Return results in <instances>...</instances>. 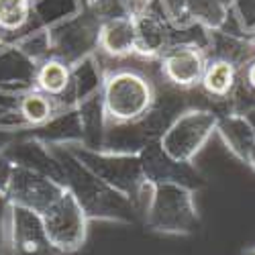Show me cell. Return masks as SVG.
Returning a JSON list of instances; mask_svg holds the SVG:
<instances>
[{"instance_id": "obj_1", "label": "cell", "mask_w": 255, "mask_h": 255, "mask_svg": "<svg viewBox=\"0 0 255 255\" xmlns=\"http://www.w3.org/2000/svg\"><path fill=\"white\" fill-rule=\"evenodd\" d=\"M55 157L63 172V186L74 194L82 210L86 212L88 221H111L123 225L135 223L139 215L135 204L119 190L94 176L86 165L72 155L68 147L55 149Z\"/></svg>"}, {"instance_id": "obj_2", "label": "cell", "mask_w": 255, "mask_h": 255, "mask_svg": "<svg viewBox=\"0 0 255 255\" xmlns=\"http://www.w3.org/2000/svg\"><path fill=\"white\" fill-rule=\"evenodd\" d=\"M155 86L149 76L135 68H119L104 74L102 80V109L106 127L127 125L143 119L155 102Z\"/></svg>"}, {"instance_id": "obj_3", "label": "cell", "mask_w": 255, "mask_h": 255, "mask_svg": "<svg viewBox=\"0 0 255 255\" xmlns=\"http://www.w3.org/2000/svg\"><path fill=\"white\" fill-rule=\"evenodd\" d=\"M143 217L147 229L159 235H192L200 227L194 190L182 184H153Z\"/></svg>"}, {"instance_id": "obj_4", "label": "cell", "mask_w": 255, "mask_h": 255, "mask_svg": "<svg viewBox=\"0 0 255 255\" xmlns=\"http://www.w3.org/2000/svg\"><path fill=\"white\" fill-rule=\"evenodd\" d=\"M68 149L94 176H98L111 188L125 194L137 208V200L147 184L137 153H115V151H104V149H88L84 145H72Z\"/></svg>"}, {"instance_id": "obj_5", "label": "cell", "mask_w": 255, "mask_h": 255, "mask_svg": "<svg viewBox=\"0 0 255 255\" xmlns=\"http://www.w3.org/2000/svg\"><path fill=\"white\" fill-rule=\"evenodd\" d=\"M217 123L219 115L210 109L182 111L159 137V145L169 157L192 163L212 133H217Z\"/></svg>"}, {"instance_id": "obj_6", "label": "cell", "mask_w": 255, "mask_h": 255, "mask_svg": "<svg viewBox=\"0 0 255 255\" xmlns=\"http://www.w3.org/2000/svg\"><path fill=\"white\" fill-rule=\"evenodd\" d=\"M41 219H43V227L51 245L61 255L74 253L86 243L88 217L68 190L45 212H41Z\"/></svg>"}, {"instance_id": "obj_7", "label": "cell", "mask_w": 255, "mask_h": 255, "mask_svg": "<svg viewBox=\"0 0 255 255\" xmlns=\"http://www.w3.org/2000/svg\"><path fill=\"white\" fill-rule=\"evenodd\" d=\"M6 249L10 255H61L51 245L39 212L10 202L6 212Z\"/></svg>"}, {"instance_id": "obj_8", "label": "cell", "mask_w": 255, "mask_h": 255, "mask_svg": "<svg viewBox=\"0 0 255 255\" xmlns=\"http://www.w3.org/2000/svg\"><path fill=\"white\" fill-rule=\"evenodd\" d=\"M63 192H66V186L61 182L41 174V172H35L31 167L14 163V172H12L8 192H6V200L10 204L31 208L41 215V212H45Z\"/></svg>"}, {"instance_id": "obj_9", "label": "cell", "mask_w": 255, "mask_h": 255, "mask_svg": "<svg viewBox=\"0 0 255 255\" xmlns=\"http://www.w3.org/2000/svg\"><path fill=\"white\" fill-rule=\"evenodd\" d=\"M206 61L204 47L196 43H172L159 57V70L172 88L192 90L200 86Z\"/></svg>"}, {"instance_id": "obj_10", "label": "cell", "mask_w": 255, "mask_h": 255, "mask_svg": "<svg viewBox=\"0 0 255 255\" xmlns=\"http://www.w3.org/2000/svg\"><path fill=\"white\" fill-rule=\"evenodd\" d=\"M141 169L147 182L151 184H182L190 190L200 188L204 182L200 174L192 167V163H184L169 157L157 141L147 143L139 151Z\"/></svg>"}, {"instance_id": "obj_11", "label": "cell", "mask_w": 255, "mask_h": 255, "mask_svg": "<svg viewBox=\"0 0 255 255\" xmlns=\"http://www.w3.org/2000/svg\"><path fill=\"white\" fill-rule=\"evenodd\" d=\"M135 18V53L141 57H161V53L172 43L169 23L161 12L151 10V6H143L133 12Z\"/></svg>"}, {"instance_id": "obj_12", "label": "cell", "mask_w": 255, "mask_h": 255, "mask_svg": "<svg viewBox=\"0 0 255 255\" xmlns=\"http://www.w3.org/2000/svg\"><path fill=\"white\" fill-rule=\"evenodd\" d=\"M96 49L113 59L135 55V18L133 14H121L100 20Z\"/></svg>"}, {"instance_id": "obj_13", "label": "cell", "mask_w": 255, "mask_h": 255, "mask_svg": "<svg viewBox=\"0 0 255 255\" xmlns=\"http://www.w3.org/2000/svg\"><path fill=\"white\" fill-rule=\"evenodd\" d=\"M33 82V88L61 100L72 86V66L59 57H45L37 63Z\"/></svg>"}, {"instance_id": "obj_14", "label": "cell", "mask_w": 255, "mask_h": 255, "mask_svg": "<svg viewBox=\"0 0 255 255\" xmlns=\"http://www.w3.org/2000/svg\"><path fill=\"white\" fill-rule=\"evenodd\" d=\"M239 80V68H235L231 61L208 57L206 68L200 80V88L212 100H227Z\"/></svg>"}, {"instance_id": "obj_15", "label": "cell", "mask_w": 255, "mask_h": 255, "mask_svg": "<svg viewBox=\"0 0 255 255\" xmlns=\"http://www.w3.org/2000/svg\"><path fill=\"white\" fill-rule=\"evenodd\" d=\"M217 133L225 141L227 149L235 157H239L241 161H245L249 149L255 145V133L251 129V125L247 123V119L243 115H237V113H229L225 117H219Z\"/></svg>"}, {"instance_id": "obj_16", "label": "cell", "mask_w": 255, "mask_h": 255, "mask_svg": "<svg viewBox=\"0 0 255 255\" xmlns=\"http://www.w3.org/2000/svg\"><path fill=\"white\" fill-rule=\"evenodd\" d=\"M61 111V106L57 102V98L41 92L37 88L27 90L16 102V113L27 125L31 127H43L45 123H49L57 113Z\"/></svg>"}, {"instance_id": "obj_17", "label": "cell", "mask_w": 255, "mask_h": 255, "mask_svg": "<svg viewBox=\"0 0 255 255\" xmlns=\"http://www.w3.org/2000/svg\"><path fill=\"white\" fill-rule=\"evenodd\" d=\"M229 0H186V14L190 25L221 31L229 20Z\"/></svg>"}, {"instance_id": "obj_18", "label": "cell", "mask_w": 255, "mask_h": 255, "mask_svg": "<svg viewBox=\"0 0 255 255\" xmlns=\"http://www.w3.org/2000/svg\"><path fill=\"white\" fill-rule=\"evenodd\" d=\"M33 14V0H0V31L23 29Z\"/></svg>"}, {"instance_id": "obj_19", "label": "cell", "mask_w": 255, "mask_h": 255, "mask_svg": "<svg viewBox=\"0 0 255 255\" xmlns=\"http://www.w3.org/2000/svg\"><path fill=\"white\" fill-rule=\"evenodd\" d=\"M161 6V14L169 23V27H190V20L186 14V0H155Z\"/></svg>"}, {"instance_id": "obj_20", "label": "cell", "mask_w": 255, "mask_h": 255, "mask_svg": "<svg viewBox=\"0 0 255 255\" xmlns=\"http://www.w3.org/2000/svg\"><path fill=\"white\" fill-rule=\"evenodd\" d=\"M231 4L235 6L237 20L247 37L255 35V0H231Z\"/></svg>"}, {"instance_id": "obj_21", "label": "cell", "mask_w": 255, "mask_h": 255, "mask_svg": "<svg viewBox=\"0 0 255 255\" xmlns=\"http://www.w3.org/2000/svg\"><path fill=\"white\" fill-rule=\"evenodd\" d=\"M12 172H14V161L8 159L4 153H0V196H6L10 180H12Z\"/></svg>"}, {"instance_id": "obj_22", "label": "cell", "mask_w": 255, "mask_h": 255, "mask_svg": "<svg viewBox=\"0 0 255 255\" xmlns=\"http://www.w3.org/2000/svg\"><path fill=\"white\" fill-rule=\"evenodd\" d=\"M239 78L243 80V84L251 92H255V57L251 61H247L245 66L239 70Z\"/></svg>"}, {"instance_id": "obj_23", "label": "cell", "mask_w": 255, "mask_h": 255, "mask_svg": "<svg viewBox=\"0 0 255 255\" xmlns=\"http://www.w3.org/2000/svg\"><path fill=\"white\" fill-rule=\"evenodd\" d=\"M6 196H0V255H2L4 247H6V215H4V208H2V202H4ZM8 212V208H6Z\"/></svg>"}, {"instance_id": "obj_24", "label": "cell", "mask_w": 255, "mask_h": 255, "mask_svg": "<svg viewBox=\"0 0 255 255\" xmlns=\"http://www.w3.org/2000/svg\"><path fill=\"white\" fill-rule=\"evenodd\" d=\"M153 2H155V0H129V4H131V8H133V12L139 10V8H143V6H151Z\"/></svg>"}, {"instance_id": "obj_25", "label": "cell", "mask_w": 255, "mask_h": 255, "mask_svg": "<svg viewBox=\"0 0 255 255\" xmlns=\"http://www.w3.org/2000/svg\"><path fill=\"white\" fill-rule=\"evenodd\" d=\"M243 117L247 119V123L251 125V129H253V133H255V106H253V109H249L247 113H243Z\"/></svg>"}, {"instance_id": "obj_26", "label": "cell", "mask_w": 255, "mask_h": 255, "mask_svg": "<svg viewBox=\"0 0 255 255\" xmlns=\"http://www.w3.org/2000/svg\"><path fill=\"white\" fill-rule=\"evenodd\" d=\"M245 163H247L251 169H255V145L249 149V153H247V157H245Z\"/></svg>"}, {"instance_id": "obj_27", "label": "cell", "mask_w": 255, "mask_h": 255, "mask_svg": "<svg viewBox=\"0 0 255 255\" xmlns=\"http://www.w3.org/2000/svg\"><path fill=\"white\" fill-rule=\"evenodd\" d=\"M243 255H255V249H247Z\"/></svg>"}, {"instance_id": "obj_28", "label": "cell", "mask_w": 255, "mask_h": 255, "mask_svg": "<svg viewBox=\"0 0 255 255\" xmlns=\"http://www.w3.org/2000/svg\"><path fill=\"white\" fill-rule=\"evenodd\" d=\"M98 2H106V0H90V4H98Z\"/></svg>"}]
</instances>
